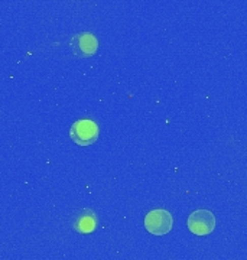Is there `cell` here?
I'll use <instances>...</instances> for the list:
<instances>
[{"label":"cell","instance_id":"obj_2","mask_svg":"<svg viewBox=\"0 0 247 260\" xmlns=\"http://www.w3.org/2000/svg\"><path fill=\"white\" fill-rule=\"evenodd\" d=\"M174 217L165 208H156L145 217V229L153 236H164L172 230Z\"/></svg>","mask_w":247,"mask_h":260},{"label":"cell","instance_id":"obj_4","mask_svg":"<svg viewBox=\"0 0 247 260\" xmlns=\"http://www.w3.org/2000/svg\"><path fill=\"white\" fill-rule=\"evenodd\" d=\"M70 45L73 48L74 54L81 58H87V56L94 55L99 49V41L92 34H77L73 37Z\"/></svg>","mask_w":247,"mask_h":260},{"label":"cell","instance_id":"obj_1","mask_svg":"<svg viewBox=\"0 0 247 260\" xmlns=\"http://www.w3.org/2000/svg\"><path fill=\"white\" fill-rule=\"evenodd\" d=\"M99 133L100 130H99L97 123L90 119L77 120L70 127V138L78 146H90L92 143H96L99 139Z\"/></svg>","mask_w":247,"mask_h":260},{"label":"cell","instance_id":"obj_3","mask_svg":"<svg viewBox=\"0 0 247 260\" xmlns=\"http://www.w3.org/2000/svg\"><path fill=\"white\" fill-rule=\"evenodd\" d=\"M188 229L197 236H207L215 229V217L208 210H197L188 217Z\"/></svg>","mask_w":247,"mask_h":260},{"label":"cell","instance_id":"obj_5","mask_svg":"<svg viewBox=\"0 0 247 260\" xmlns=\"http://www.w3.org/2000/svg\"><path fill=\"white\" fill-rule=\"evenodd\" d=\"M96 227H97V215L92 210H84L74 220L75 232L81 233V234H90L96 230Z\"/></svg>","mask_w":247,"mask_h":260}]
</instances>
